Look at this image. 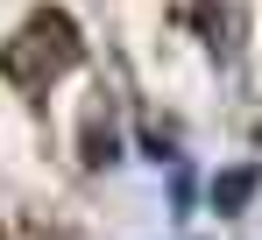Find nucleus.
Returning <instances> with one entry per match:
<instances>
[{
  "label": "nucleus",
  "mask_w": 262,
  "mask_h": 240,
  "mask_svg": "<svg viewBox=\"0 0 262 240\" xmlns=\"http://www.w3.org/2000/svg\"><path fill=\"white\" fill-rule=\"evenodd\" d=\"M248 191H255V177L241 170V177H227V184H220V205H241V198H248Z\"/></svg>",
  "instance_id": "obj_1"
}]
</instances>
